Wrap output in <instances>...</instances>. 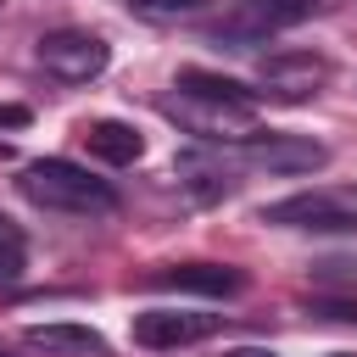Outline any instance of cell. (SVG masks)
I'll return each mask as SVG.
<instances>
[{
    "label": "cell",
    "instance_id": "obj_15",
    "mask_svg": "<svg viewBox=\"0 0 357 357\" xmlns=\"http://www.w3.org/2000/svg\"><path fill=\"white\" fill-rule=\"evenodd\" d=\"M145 17H178V11H195L201 0H134Z\"/></svg>",
    "mask_w": 357,
    "mask_h": 357
},
{
    "label": "cell",
    "instance_id": "obj_17",
    "mask_svg": "<svg viewBox=\"0 0 357 357\" xmlns=\"http://www.w3.org/2000/svg\"><path fill=\"white\" fill-rule=\"evenodd\" d=\"M0 123H28V112L22 106H0Z\"/></svg>",
    "mask_w": 357,
    "mask_h": 357
},
{
    "label": "cell",
    "instance_id": "obj_16",
    "mask_svg": "<svg viewBox=\"0 0 357 357\" xmlns=\"http://www.w3.org/2000/svg\"><path fill=\"white\" fill-rule=\"evenodd\" d=\"M223 357H279L273 346H234V351H223Z\"/></svg>",
    "mask_w": 357,
    "mask_h": 357
},
{
    "label": "cell",
    "instance_id": "obj_3",
    "mask_svg": "<svg viewBox=\"0 0 357 357\" xmlns=\"http://www.w3.org/2000/svg\"><path fill=\"white\" fill-rule=\"evenodd\" d=\"M262 223L312 229V234H346V229H357V195L351 190H296V195L262 206Z\"/></svg>",
    "mask_w": 357,
    "mask_h": 357
},
{
    "label": "cell",
    "instance_id": "obj_6",
    "mask_svg": "<svg viewBox=\"0 0 357 357\" xmlns=\"http://www.w3.org/2000/svg\"><path fill=\"white\" fill-rule=\"evenodd\" d=\"M329 78H335V67L318 50H279L257 67V84L268 100H312L329 89Z\"/></svg>",
    "mask_w": 357,
    "mask_h": 357
},
{
    "label": "cell",
    "instance_id": "obj_5",
    "mask_svg": "<svg viewBox=\"0 0 357 357\" xmlns=\"http://www.w3.org/2000/svg\"><path fill=\"white\" fill-rule=\"evenodd\" d=\"M324 0H240L229 17L212 22V39H229V45H262L268 33H284L296 22H307Z\"/></svg>",
    "mask_w": 357,
    "mask_h": 357
},
{
    "label": "cell",
    "instance_id": "obj_10",
    "mask_svg": "<svg viewBox=\"0 0 357 357\" xmlns=\"http://www.w3.org/2000/svg\"><path fill=\"white\" fill-rule=\"evenodd\" d=\"M173 173H178L184 190H195V195H206V201L234 190V162H229L223 151H184V156L173 162Z\"/></svg>",
    "mask_w": 357,
    "mask_h": 357
},
{
    "label": "cell",
    "instance_id": "obj_1",
    "mask_svg": "<svg viewBox=\"0 0 357 357\" xmlns=\"http://www.w3.org/2000/svg\"><path fill=\"white\" fill-rule=\"evenodd\" d=\"M17 190L45 206V212H67V218H106L117 212V190L106 178H95L89 167L67 162V156H45V162H28Z\"/></svg>",
    "mask_w": 357,
    "mask_h": 357
},
{
    "label": "cell",
    "instance_id": "obj_12",
    "mask_svg": "<svg viewBox=\"0 0 357 357\" xmlns=\"http://www.w3.org/2000/svg\"><path fill=\"white\" fill-rule=\"evenodd\" d=\"M84 145H89V156H100V162H112V167H128V162L145 156L139 128H134V123H117V117L89 123V128H84Z\"/></svg>",
    "mask_w": 357,
    "mask_h": 357
},
{
    "label": "cell",
    "instance_id": "obj_2",
    "mask_svg": "<svg viewBox=\"0 0 357 357\" xmlns=\"http://www.w3.org/2000/svg\"><path fill=\"white\" fill-rule=\"evenodd\" d=\"M162 112H167L184 134H201V139H212V145H223V139H251V134H257V106H251V100H218V95H190V89H178V95L162 100Z\"/></svg>",
    "mask_w": 357,
    "mask_h": 357
},
{
    "label": "cell",
    "instance_id": "obj_8",
    "mask_svg": "<svg viewBox=\"0 0 357 357\" xmlns=\"http://www.w3.org/2000/svg\"><path fill=\"white\" fill-rule=\"evenodd\" d=\"M245 162L262 167V173H318L329 162V145H318L307 134H251Z\"/></svg>",
    "mask_w": 357,
    "mask_h": 357
},
{
    "label": "cell",
    "instance_id": "obj_18",
    "mask_svg": "<svg viewBox=\"0 0 357 357\" xmlns=\"http://www.w3.org/2000/svg\"><path fill=\"white\" fill-rule=\"evenodd\" d=\"M329 357H357V351H329Z\"/></svg>",
    "mask_w": 357,
    "mask_h": 357
},
{
    "label": "cell",
    "instance_id": "obj_7",
    "mask_svg": "<svg viewBox=\"0 0 357 357\" xmlns=\"http://www.w3.org/2000/svg\"><path fill=\"white\" fill-rule=\"evenodd\" d=\"M223 329V312H178V307H156L134 318V340L145 351H173V346H195L212 340Z\"/></svg>",
    "mask_w": 357,
    "mask_h": 357
},
{
    "label": "cell",
    "instance_id": "obj_14",
    "mask_svg": "<svg viewBox=\"0 0 357 357\" xmlns=\"http://www.w3.org/2000/svg\"><path fill=\"white\" fill-rule=\"evenodd\" d=\"M22 268H28V245H22V234L0 218V284L22 279Z\"/></svg>",
    "mask_w": 357,
    "mask_h": 357
},
{
    "label": "cell",
    "instance_id": "obj_4",
    "mask_svg": "<svg viewBox=\"0 0 357 357\" xmlns=\"http://www.w3.org/2000/svg\"><path fill=\"white\" fill-rule=\"evenodd\" d=\"M106 61H112V50H106V39L89 33V28H50V33L39 39V67H45L56 84H89V78L106 73Z\"/></svg>",
    "mask_w": 357,
    "mask_h": 357
},
{
    "label": "cell",
    "instance_id": "obj_13",
    "mask_svg": "<svg viewBox=\"0 0 357 357\" xmlns=\"http://www.w3.org/2000/svg\"><path fill=\"white\" fill-rule=\"evenodd\" d=\"M173 89H190V95H218V100H251V89L240 78H223V73H206V67H184Z\"/></svg>",
    "mask_w": 357,
    "mask_h": 357
},
{
    "label": "cell",
    "instance_id": "obj_19",
    "mask_svg": "<svg viewBox=\"0 0 357 357\" xmlns=\"http://www.w3.org/2000/svg\"><path fill=\"white\" fill-rule=\"evenodd\" d=\"M0 357H6V351H0Z\"/></svg>",
    "mask_w": 357,
    "mask_h": 357
},
{
    "label": "cell",
    "instance_id": "obj_9",
    "mask_svg": "<svg viewBox=\"0 0 357 357\" xmlns=\"http://www.w3.org/2000/svg\"><path fill=\"white\" fill-rule=\"evenodd\" d=\"M145 284L178 290V296H234V290H245V273L229 268V262H173V268L145 273Z\"/></svg>",
    "mask_w": 357,
    "mask_h": 357
},
{
    "label": "cell",
    "instance_id": "obj_11",
    "mask_svg": "<svg viewBox=\"0 0 357 357\" xmlns=\"http://www.w3.org/2000/svg\"><path fill=\"white\" fill-rule=\"evenodd\" d=\"M28 346L45 351V357H112V346L84 324H33Z\"/></svg>",
    "mask_w": 357,
    "mask_h": 357
}]
</instances>
